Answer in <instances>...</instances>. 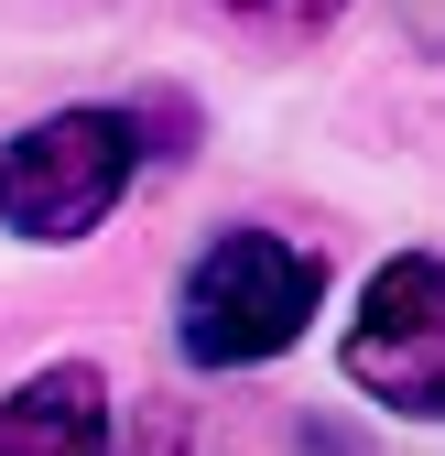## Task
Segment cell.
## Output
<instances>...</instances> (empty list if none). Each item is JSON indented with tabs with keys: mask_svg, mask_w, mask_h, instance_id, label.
Instances as JSON below:
<instances>
[{
	"mask_svg": "<svg viewBox=\"0 0 445 456\" xmlns=\"http://www.w3.org/2000/svg\"><path fill=\"white\" fill-rule=\"evenodd\" d=\"M337 359L369 403H392L413 424H445V250H402V261L369 272Z\"/></svg>",
	"mask_w": 445,
	"mask_h": 456,
	"instance_id": "cell-3",
	"label": "cell"
},
{
	"mask_svg": "<svg viewBox=\"0 0 445 456\" xmlns=\"http://www.w3.org/2000/svg\"><path fill=\"white\" fill-rule=\"evenodd\" d=\"M239 22H283V33H304V22H337L348 0H229Z\"/></svg>",
	"mask_w": 445,
	"mask_h": 456,
	"instance_id": "cell-6",
	"label": "cell"
},
{
	"mask_svg": "<svg viewBox=\"0 0 445 456\" xmlns=\"http://www.w3.org/2000/svg\"><path fill=\"white\" fill-rule=\"evenodd\" d=\"M402 33H413L424 54H445V0H402Z\"/></svg>",
	"mask_w": 445,
	"mask_h": 456,
	"instance_id": "cell-7",
	"label": "cell"
},
{
	"mask_svg": "<svg viewBox=\"0 0 445 456\" xmlns=\"http://www.w3.org/2000/svg\"><path fill=\"white\" fill-rule=\"evenodd\" d=\"M0 456H109V380L87 359L33 370L0 403Z\"/></svg>",
	"mask_w": 445,
	"mask_h": 456,
	"instance_id": "cell-4",
	"label": "cell"
},
{
	"mask_svg": "<svg viewBox=\"0 0 445 456\" xmlns=\"http://www.w3.org/2000/svg\"><path fill=\"white\" fill-rule=\"evenodd\" d=\"M142 175V120L131 109H54V120L0 142V228L12 240H87Z\"/></svg>",
	"mask_w": 445,
	"mask_h": 456,
	"instance_id": "cell-2",
	"label": "cell"
},
{
	"mask_svg": "<svg viewBox=\"0 0 445 456\" xmlns=\"http://www.w3.org/2000/svg\"><path fill=\"white\" fill-rule=\"evenodd\" d=\"M120 456H229V445H217V424H196L185 403H142Z\"/></svg>",
	"mask_w": 445,
	"mask_h": 456,
	"instance_id": "cell-5",
	"label": "cell"
},
{
	"mask_svg": "<svg viewBox=\"0 0 445 456\" xmlns=\"http://www.w3.org/2000/svg\"><path fill=\"white\" fill-rule=\"evenodd\" d=\"M315 294H326L315 250H294L283 228H229V240L196 250L185 294H174V337H185L196 370H261L304 337Z\"/></svg>",
	"mask_w": 445,
	"mask_h": 456,
	"instance_id": "cell-1",
	"label": "cell"
}]
</instances>
